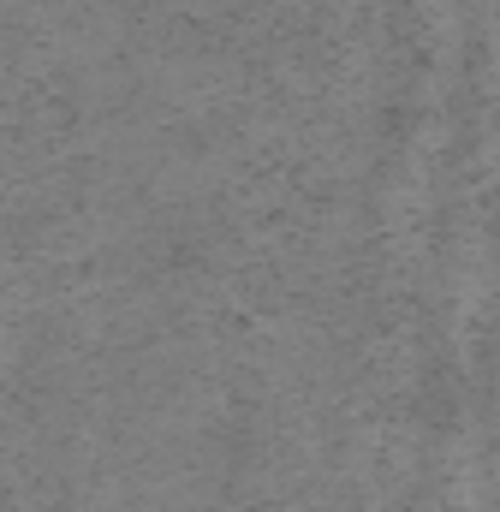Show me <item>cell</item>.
I'll return each instance as SVG.
<instances>
[]
</instances>
